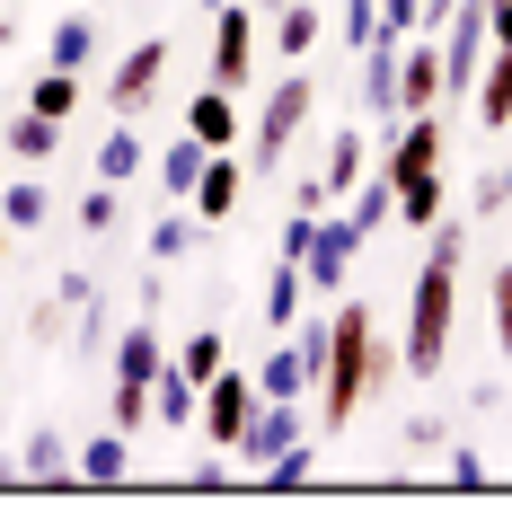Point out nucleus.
<instances>
[{
    "label": "nucleus",
    "instance_id": "nucleus-4",
    "mask_svg": "<svg viewBox=\"0 0 512 512\" xmlns=\"http://www.w3.org/2000/svg\"><path fill=\"white\" fill-rule=\"evenodd\" d=\"M159 327H124L115 336V380H106V415L124 424V433H142L151 424V389H159Z\"/></svg>",
    "mask_w": 512,
    "mask_h": 512
},
{
    "label": "nucleus",
    "instance_id": "nucleus-9",
    "mask_svg": "<svg viewBox=\"0 0 512 512\" xmlns=\"http://www.w3.org/2000/svg\"><path fill=\"white\" fill-rule=\"evenodd\" d=\"M442 159H451V133H442V106H433V115H407V124H398V142L380 151V177L407 186V177H433Z\"/></svg>",
    "mask_w": 512,
    "mask_h": 512
},
{
    "label": "nucleus",
    "instance_id": "nucleus-31",
    "mask_svg": "<svg viewBox=\"0 0 512 512\" xmlns=\"http://www.w3.org/2000/svg\"><path fill=\"white\" fill-rule=\"evenodd\" d=\"M115 195H124V186H89V195H80V230H89V239H106V230H115V221H124V204H115Z\"/></svg>",
    "mask_w": 512,
    "mask_h": 512
},
{
    "label": "nucleus",
    "instance_id": "nucleus-10",
    "mask_svg": "<svg viewBox=\"0 0 512 512\" xmlns=\"http://www.w3.org/2000/svg\"><path fill=\"white\" fill-rule=\"evenodd\" d=\"M239 195H248V168H239V151H212L186 204H195V221H239Z\"/></svg>",
    "mask_w": 512,
    "mask_h": 512
},
{
    "label": "nucleus",
    "instance_id": "nucleus-11",
    "mask_svg": "<svg viewBox=\"0 0 512 512\" xmlns=\"http://www.w3.org/2000/svg\"><path fill=\"white\" fill-rule=\"evenodd\" d=\"M442 106V45H415L398 53V115H433Z\"/></svg>",
    "mask_w": 512,
    "mask_h": 512
},
{
    "label": "nucleus",
    "instance_id": "nucleus-33",
    "mask_svg": "<svg viewBox=\"0 0 512 512\" xmlns=\"http://www.w3.org/2000/svg\"><path fill=\"white\" fill-rule=\"evenodd\" d=\"M380 36H424V0H380Z\"/></svg>",
    "mask_w": 512,
    "mask_h": 512
},
{
    "label": "nucleus",
    "instance_id": "nucleus-30",
    "mask_svg": "<svg viewBox=\"0 0 512 512\" xmlns=\"http://www.w3.org/2000/svg\"><path fill=\"white\" fill-rule=\"evenodd\" d=\"M256 477H265V486H274V495H301L309 477H318V460H309V442H292V451H283V460H265V468H256Z\"/></svg>",
    "mask_w": 512,
    "mask_h": 512
},
{
    "label": "nucleus",
    "instance_id": "nucleus-23",
    "mask_svg": "<svg viewBox=\"0 0 512 512\" xmlns=\"http://www.w3.org/2000/svg\"><path fill=\"white\" fill-rule=\"evenodd\" d=\"M98 177L106 186H133V177H142V133H133V115H115V133L98 142Z\"/></svg>",
    "mask_w": 512,
    "mask_h": 512
},
{
    "label": "nucleus",
    "instance_id": "nucleus-22",
    "mask_svg": "<svg viewBox=\"0 0 512 512\" xmlns=\"http://www.w3.org/2000/svg\"><path fill=\"white\" fill-rule=\"evenodd\" d=\"M204 142H195V133H177V142H168V151H159V186H168V204H186V195H195V177H204Z\"/></svg>",
    "mask_w": 512,
    "mask_h": 512
},
{
    "label": "nucleus",
    "instance_id": "nucleus-5",
    "mask_svg": "<svg viewBox=\"0 0 512 512\" xmlns=\"http://www.w3.org/2000/svg\"><path fill=\"white\" fill-rule=\"evenodd\" d=\"M309 98H318V89H309V62H292V71L265 89V115H256V142H248L256 168H283V159H292V142H301V124H309Z\"/></svg>",
    "mask_w": 512,
    "mask_h": 512
},
{
    "label": "nucleus",
    "instance_id": "nucleus-6",
    "mask_svg": "<svg viewBox=\"0 0 512 512\" xmlns=\"http://www.w3.org/2000/svg\"><path fill=\"white\" fill-rule=\"evenodd\" d=\"M168 62H177V45H168V36H142V45L106 71V106H115V115H142V106H159V89H168Z\"/></svg>",
    "mask_w": 512,
    "mask_h": 512
},
{
    "label": "nucleus",
    "instance_id": "nucleus-8",
    "mask_svg": "<svg viewBox=\"0 0 512 512\" xmlns=\"http://www.w3.org/2000/svg\"><path fill=\"white\" fill-rule=\"evenodd\" d=\"M256 27H265V9H248V0H239V9H230V0L212 9V80H221V89H248V71H256Z\"/></svg>",
    "mask_w": 512,
    "mask_h": 512
},
{
    "label": "nucleus",
    "instance_id": "nucleus-20",
    "mask_svg": "<svg viewBox=\"0 0 512 512\" xmlns=\"http://www.w3.org/2000/svg\"><path fill=\"white\" fill-rule=\"evenodd\" d=\"M318 27H327V18H318V0H283V9H274V53H283V62H309Z\"/></svg>",
    "mask_w": 512,
    "mask_h": 512
},
{
    "label": "nucleus",
    "instance_id": "nucleus-29",
    "mask_svg": "<svg viewBox=\"0 0 512 512\" xmlns=\"http://www.w3.org/2000/svg\"><path fill=\"white\" fill-rule=\"evenodd\" d=\"M177 371H186V380H212V371H221V362H230V345H221V327H195V336H186V345H177Z\"/></svg>",
    "mask_w": 512,
    "mask_h": 512
},
{
    "label": "nucleus",
    "instance_id": "nucleus-28",
    "mask_svg": "<svg viewBox=\"0 0 512 512\" xmlns=\"http://www.w3.org/2000/svg\"><path fill=\"white\" fill-rule=\"evenodd\" d=\"M62 451H71V442H62L53 424H36V433H27V477H36V486H71V460H62Z\"/></svg>",
    "mask_w": 512,
    "mask_h": 512
},
{
    "label": "nucleus",
    "instance_id": "nucleus-34",
    "mask_svg": "<svg viewBox=\"0 0 512 512\" xmlns=\"http://www.w3.org/2000/svg\"><path fill=\"white\" fill-rule=\"evenodd\" d=\"M495 354L512 362V256L495 265Z\"/></svg>",
    "mask_w": 512,
    "mask_h": 512
},
{
    "label": "nucleus",
    "instance_id": "nucleus-21",
    "mask_svg": "<svg viewBox=\"0 0 512 512\" xmlns=\"http://www.w3.org/2000/svg\"><path fill=\"white\" fill-rule=\"evenodd\" d=\"M301 301H309L301 265H283V256H274V274H265V327H283V336H292V327H301Z\"/></svg>",
    "mask_w": 512,
    "mask_h": 512
},
{
    "label": "nucleus",
    "instance_id": "nucleus-17",
    "mask_svg": "<svg viewBox=\"0 0 512 512\" xmlns=\"http://www.w3.org/2000/svg\"><path fill=\"white\" fill-rule=\"evenodd\" d=\"M398 36H371V45H362V98L380 106V115H398Z\"/></svg>",
    "mask_w": 512,
    "mask_h": 512
},
{
    "label": "nucleus",
    "instance_id": "nucleus-18",
    "mask_svg": "<svg viewBox=\"0 0 512 512\" xmlns=\"http://www.w3.org/2000/svg\"><path fill=\"white\" fill-rule=\"evenodd\" d=\"M45 62L53 71H89V62H98V18H53Z\"/></svg>",
    "mask_w": 512,
    "mask_h": 512
},
{
    "label": "nucleus",
    "instance_id": "nucleus-7",
    "mask_svg": "<svg viewBox=\"0 0 512 512\" xmlns=\"http://www.w3.org/2000/svg\"><path fill=\"white\" fill-rule=\"evenodd\" d=\"M256 407H265V398H256V380H239V371L221 362V371L204 380V415H195V433H204L212 451H230V442L248 433V415H256Z\"/></svg>",
    "mask_w": 512,
    "mask_h": 512
},
{
    "label": "nucleus",
    "instance_id": "nucleus-3",
    "mask_svg": "<svg viewBox=\"0 0 512 512\" xmlns=\"http://www.w3.org/2000/svg\"><path fill=\"white\" fill-rule=\"evenodd\" d=\"M354 256H362V230L345 221V212H301L292 204V230H283V265H301V283L309 292H345V274H354Z\"/></svg>",
    "mask_w": 512,
    "mask_h": 512
},
{
    "label": "nucleus",
    "instance_id": "nucleus-25",
    "mask_svg": "<svg viewBox=\"0 0 512 512\" xmlns=\"http://www.w3.org/2000/svg\"><path fill=\"white\" fill-rule=\"evenodd\" d=\"M89 98V89H80V71H36V80H27V106H36V115H53V124H71V106Z\"/></svg>",
    "mask_w": 512,
    "mask_h": 512
},
{
    "label": "nucleus",
    "instance_id": "nucleus-38",
    "mask_svg": "<svg viewBox=\"0 0 512 512\" xmlns=\"http://www.w3.org/2000/svg\"><path fill=\"white\" fill-rule=\"evenodd\" d=\"M9 239H18V230H9V221H0V256H9Z\"/></svg>",
    "mask_w": 512,
    "mask_h": 512
},
{
    "label": "nucleus",
    "instance_id": "nucleus-27",
    "mask_svg": "<svg viewBox=\"0 0 512 512\" xmlns=\"http://www.w3.org/2000/svg\"><path fill=\"white\" fill-rule=\"evenodd\" d=\"M398 221H407V230H442V168L398 186Z\"/></svg>",
    "mask_w": 512,
    "mask_h": 512
},
{
    "label": "nucleus",
    "instance_id": "nucleus-13",
    "mask_svg": "<svg viewBox=\"0 0 512 512\" xmlns=\"http://www.w3.org/2000/svg\"><path fill=\"white\" fill-rule=\"evenodd\" d=\"M195 415H204V380H186L177 362H159V389H151V424H168V433H195Z\"/></svg>",
    "mask_w": 512,
    "mask_h": 512
},
{
    "label": "nucleus",
    "instance_id": "nucleus-35",
    "mask_svg": "<svg viewBox=\"0 0 512 512\" xmlns=\"http://www.w3.org/2000/svg\"><path fill=\"white\" fill-rule=\"evenodd\" d=\"M336 27H345V45H371V36H380V0H345Z\"/></svg>",
    "mask_w": 512,
    "mask_h": 512
},
{
    "label": "nucleus",
    "instance_id": "nucleus-36",
    "mask_svg": "<svg viewBox=\"0 0 512 512\" xmlns=\"http://www.w3.org/2000/svg\"><path fill=\"white\" fill-rule=\"evenodd\" d=\"M512 204V168H486L477 177V212H504Z\"/></svg>",
    "mask_w": 512,
    "mask_h": 512
},
{
    "label": "nucleus",
    "instance_id": "nucleus-15",
    "mask_svg": "<svg viewBox=\"0 0 512 512\" xmlns=\"http://www.w3.org/2000/svg\"><path fill=\"white\" fill-rule=\"evenodd\" d=\"M71 477H80V486H124V477H133V433L106 424L98 442H80V468H71Z\"/></svg>",
    "mask_w": 512,
    "mask_h": 512
},
{
    "label": "nucleus",
    "instance_id": "nucleus-19",
    "mask_svg": "<svg viewBox=\"0 0 512 512\" xmlns=\"http://www.w3.org/2000/svg\"><path fill=\"white\" fill-rule=\"evenodd\" d=\"M362 177H371V151H362V133H336V142H327V168H318V195H354Z\"/></svg>",
    "mask_w": 512,
    "mask_h": 512
},
{
    "label": "nucleus",
    "instance_id": "nucleus-26",
    "mask_svg": "<svg viewBox=\"0 0 512 512\" xmlns=\"http://www.w3.org/2000/svg\"><path fill=\"white\" fill-rule=\"evenodd\" d=\"M345 221H354L362 239H371L380 221H398V186H389V177L371 168V177H362V186H354V204H345Z\"/></svg>",
    "mask_w": 512,
    "mask_h": 512
},
{
    "label": "nucleus",
    "instance_id": "nucleus-24",
    "mask_svg": "<svg viewBox=\"0 0 512 512\" xmlns=\"http://www.w3.org/2000/svg\"><path fill=\"white\" fill-rule=\"evenodd\" d=\"M0 221L27 239V230H45V221H53V195L36 186V177H9V186H0Z\"/></svg>",
    "mask_w": 512,
    "mask_h": 512
},
{
    "label": "nucleus",
    "instance_id": "nucleus-1",
    "mask_svg": "<svg viewBox=\"0 0 512 512\" xmlns=\"http://www.w3.org/2000/svg\"><path fill=\"white\" fill-rule=\"evenodd\" d=\"M380 380H398V345L380 336L371 301H336L327 309V371H318V433H345L380 398Z\"/></svg>",
    "mask_w": 512,
    "mask_h": 512
},
{
    "label": "nucleus",
    "instance_id": "nucleus-37",
    "mask_svg": "<svg viewBox=\"0 0 512 512\" xmlns=\"http://www.w3.org/2000/svg\"><path fill=\"white\" fill-rule=\"evenodd\" d=\"M451 486H460V495H477V486H486V460H477V451H451Z\"/></svg>",
    "mask_w": 512,
    "mask_h": 512
},
{
    "label": "nucleus",
    "instance_id": "nucleus-2",
    "mask_svg": "<svg viewBox=\"0 0 512 512\" xmlns=\"http://www.w3.org/2000/svg\"><path fill=\"white\" fill-rule=\"evenodd\" d=\"M460 265H468V239L442 230L424 265H415V301H407V336H398V371L407 380H442L451 371V309H460Z\"/></svg>",
    "mask_w": 512,
    "mask_h": 512
},
{
    "label": "nucleus",
    "instance_id": "nucleus-32",
    "mask_svg": "<svg viewBox=\"0 0 512 512\" xmlns=\"http://www.w3.org/2000/svg\"><path fill=\"white\" fill-rule=\"evenodd\" d=\"M186 248H195V221H186V212H159V230H151V256H159V265H177Z\"/></svg>",
    "mask_w": 512,
    "mask_h": 512
},
{
    "label": "nucleus",
    "instance_id": "nucleus-14",
    "mask_svg": "<svg viewBox=\"0 0 512 512\" xmlns=\"http://www.w3.org/2000/svg\"><path fill=\"white\" fill-rule=\"evenodd\" d=\"M53 151H62V124H53V115H36V106H18V115H9V133H0V159L45 168Z\"/></svg>",
    "mask_w": 512,
    "mask_h": 512
},
{
    "label": "nucleus",
    "instance_id": "nucleus-16",
    "mask_svg": "<svg viewBox=\"0 0 512 512\" xmlns=\"http://www.w3.org/2000/svg\"><path fill=\"white\" fill-rule=\"evenodd\" d=\"M468 98H477V124H486V133H512V53L486 45V71H477Z\"/></svg>",
    "mask_w": 512,
    "mask_h": 512
},
{
    "label": "nucleus",
    "instance_id": "nucleus-12",
    "mask_svg": "<svg viewBox=\"0 0 512 512\" xmlns=\"http://www.w3.org/2000/svg\"><path fill=\"white\" fill-rule=\"evenodd\" d=\"M186 133H195L204 151H239V89H221V80H212L204 98L186 106Z\"/></svg>",
    "mask_w": 512,
    "mask_h": 512
}]
</instances>
